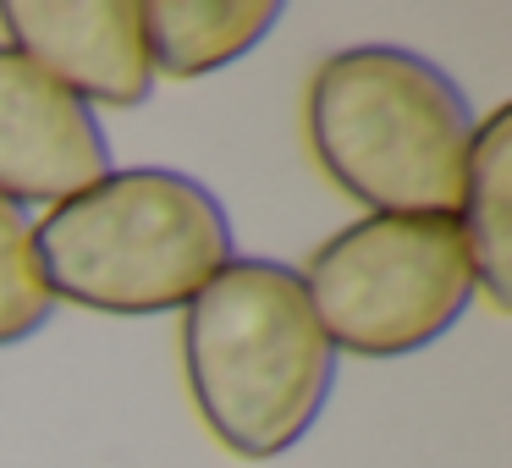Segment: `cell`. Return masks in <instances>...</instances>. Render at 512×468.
Here are the masks:
<instances>
[{"mask_svg":"<svg viewBox=\"0 0 512 468\" xmlns=\"http://www.w3.org/2000/svg\"><path fill=\"white\" fill-rule=\"evenodd\" d=\"M182 375L204 430L243 463L292 452L336 386L298 270L281 259H232L182 309Z\"/></svg>","mask_w":512,"mask_h":468,"instance_id":"1","label":"cell"},{"mask_svg":"<svg viewBox=\"0 0 512 468\" xmlns=\"http://www.w3.org/2000/svg\"><path fill=\"white\" fill-rule=\"evenodd\" d=\"M303 138L314 166L369 215H457L474 111L430 56L353 45L314 67Z\"/></svg>","mask_w":512,"mask_h":468,"instance_id":"2","label":"cell"},{"mask_svg":"<svg viewBox=\"0 0 512 468\" xmlns=\"http://www.w3.org/2000/svg\"><path fill=\"white\" fill-rule=\"evenodd\" d=\"M34 254L56 303L116 320L188 309L237 259L221 199L171 166H127L72 193L34 226Z\"/></svg>","mask_w":512,"mask_h":468,"instance_id":"3","label":"cell"},{"mask_svg":"<svg viewBox=\"0 0 512 468\" xmlns=\"http://www.w3.org/2000/svg\"><path fill=\"white\" fill-rule=\"evenodd\" d=\"M325 342L353 358H408L441 342L474 303L457 215H364L298 270Z\"/></svg>","mask_w":512,"mask_h":468,"instance_id":"4","label":"cell"},{"mask_svg":"<svg viewBox=\"0 0 512 468\" xmlns=\"http://www.w3.org/2000/svg\"><path fill=\"white\" fill-rule=\"evenodd\" d=\"M0 28L6 50L34 61L89 111H133L155 89L138 0H0Z\"/></svg>","mask_w":512,"mask_h":468,"instance_id":"5","label":"cell"},{"mask_svg":"<svg viewBox=\"0 0 512 468\" xmlns=\"http://www.w3.org/2000/svg\"><path fill=\"white\" fill-rule=\"evenodd\" d=\"M111 171L100 116L0 45V193L12 204H67Z\"/></svg>","mask_w":512,"mask_h":468,"instance_id":"6","label":"cell"},{"mask_svg":"<svg viewBox=\"0 0 512 468\" xmlns=\"http://www.w3.org/2000/svg\"><path fill=\"white\" fill-rule=\"evenodd\" d=\"M276 23L281 0H138L149 72L177 83L243 61Z\"/></svg>","mask_w":512,"mask_h":468,"instance_id":"7","label":"cell"},{"mask_svg":"<svg viewBox=\"0 0 512 468\" xmlns=\"http://www.w3.org/2000/svg\"><path fill=\"white\" fill-rule=\"evenodd\" d=\"M457 232L468 243L474 287L512 309V105H496L485 122H474L463 166V193H457Z\"/></svg>","mask_w":512,"mask_h":468,"instance_id":"8","label":"cell"},{"mask_svg":"<svg viewBox=\"0 0 512 468\" xmlns=\"http://www.w3.org/2000/svg\"><path fill=\"white\" fill-rule=\"evenodd\" d=\"M50 314H56V298H50L45 270H39L28 210L0 193V347L39 336Z\"/></svg>","mask_w":512,"mask_h":468,"instance_id":"9","label":"cell"}]
</instances>
